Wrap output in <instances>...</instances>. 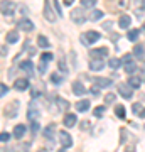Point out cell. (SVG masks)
<instances>
[{"mask_svg": "<svg viewBox=\"0 0 145 152\" xmlns=\"http://www.w3.org/2000/svg\"><path fill=\"white\" fill-rule=\"evenodd\" d=\"M0 12L4 15H12L15 12V4L12 0H2L0 2Z\"/></svg>", "mask_w": 145, "mask_h": 152, "instance_id": "cell-1", "label": "cell"}, {"mask_svg": "<svg viewBox=\"0 0 145 152\" xmlns=\"http://www.w3.org/2000/svg\"><path fill=\"white\" fill-rule=\"evenodd\" d=\"M100 34L96 32V31H88L86 34H83V37H81V42H85V44H93V42H96V41H100Z\"/></svg>", "mask_w": 145, "mask_h": 152, "instance_id": "cell-2", "label": "cell"}, {"mask_svg": "<svg viewBox=\"0 0 145 152\" xmlns=\"http://www.w3.org/2000/svg\"><path fill=\"white\" fill-rule=\"evenodd\" d=\"M17 112H19V102H10V103L5 105V108H4V115L12 118V117H15Z\"/></svg>", "mask_w": 145, "mask_h": 152, "instance_id": "cell-3", "label": "cell"}, {"mask_svg": "<svg viewBox=\"0 0 145 152\" xmlns=\"http://www.w3.org/2000/svg\"><path fill=\"white\" fill-rule=\"evenodd\" d=\"M39 115H41V112H39L37 103H36V102H31V103H29V108H27V118L32 120V122H36Z\"/></svg>", "mask_w": 145, "mask_h": 152, "instance_id": "cell-4", "label": "cell"}, {"mask_svg": "<svg viewBox=\"0 0 145 152\" xmlns=\"http://www.w3.org/2000/svg\"><path fill=\"white\" fill-rule=\"evenodd\" d=\"M69 17H71V20L76 22V24H83V22L86 20L85 12H83V7H81V9H73Z\"/></svg>", "mask_w": 145, "mask_h": 152, "instance_id": "cell-5", "label": "cell"}, {"mask_svg": "<svg viewBox=\"0 0 145 152\" xmlns=\"http://www.w3.org/2000/svg\"><path fill=\"white\" fill-rule=\"evenodd\" d=\"M118 93H120L123 98H127V100H130V98L133 96L132 86H130V85H125V83H120V85H118Z\"/></svg>", "mask_w": 145, "mask_h": 152, "instance_id": "cell-6", "label": "cell"}, {"mask_svg": "<svg viewBox=\"0 0 145 152\" xmlns=\"http://www.w3.org/2000/svg\"><path fill=\"white\" fill-rule=\"evenodd\" d=\"M17 27L20 29V31H24V32H31L34 29V24L29 19H20V20L17 22Z\"/></svg>", "mask_w": 145, "mask_h": 152, "instance_id": "cell-7", "label": "cell"}, {"mask_svg": "<svg viewBox=\"0 0 145 152\" xmlns=\"http://www.w3.org/2000/svg\"><path fill=\"white\" fill-rule=\"evenodd\" d=\"M59 140H61V144H63L64 149H68V147L73 145V139H71V135L68 134V132H64V130L59 132Z\"/></svg>", "mask_w": 145, "mask_h": 152, "instance_id": "cell-8", "label": "cell"}, {"mask_svg": "<svg viewBox=\"0 0 145 152\" xmlns=\"http://www.w3.org/2000/svg\"><path fill=\"white\" fill-rule=\"evenodd\" d=\"M86 91H88V90L85 88V85H83L81 81L73 83V93H74L76 96H83V95H86Z\"/></svg>", "mask_w": 145, "mask_h": 152, "instance_id": "cell-9", "label": "cell"}, {"mask_svg": "<svg viewBox=\"0 0 145 152\" xmlns=\"http://www.w3.org/2000/svg\"><path fill=\"white\" fill-rule=\"evenodd\" d=\"M91 58L93 59H101L105 56H108V49L106 48H98V49H91Z\"/></svg>", "mask_w": 145, "mask_h": 152, "instance_id": "cell-10", "label": "cell"}, {"mask_svg": "<svg viewBox=\"0 0 145 152\" xmlns=\"http://www.w3.org/2000/svg\"><path fill=\"white\" fill-rule=\"evenodd\" d=\"M44 17H46L47 22L56 20V15L52 14V9H51V5H49V0H46V4H44Z\"/></svg>", "mask_w": 145, "mask_h": 152, "instance_id": "cell-11", "label": "cell"}, {"mask_svg": "<svg viewBox=\"0 0 145 152\" xmlns=\"http://www.w3.org/2000/svg\"><path fill=\"white\" fill-rule=\"evenodd\" d=\"M14 88L19 90V91L27 90V88H29V80H26V78H19V80H15V81H14Z\"/></svg>", "mask_w": 145, "mask_h": 152, "instance_id": "cell-12", "label": "cell"}, {"mask_svg": "<svg viewBox=\"0 0 145 152\" xmlns=\"http://www.w3.org/2000/svg\"><path fill=\"white\" fill-rule=\"evenodd\" d=\"M111 80L110 78H96L95 80V85L96 86H100V88H106V86H111Z\"/></svg>", "mask_w": 145, "mask_h": 152, "instance_id": "cell-13", "label": "cell"}, {"mask_svg": "<svg viewBox=\"0 0 145 152\" xmlns=\"http://www.w3.org/2000/svg\"><path fill=\"white\" fill-rule=\"evenodd\" d=\"M56 103H58V110H59V112H66V110L69 108V103L61 96H56Z\"/></svg>", "mask_w": 145, "mask_h": 152, "instance_id": "cell-14", "label": "cell"}, {"mask_svg": "<svg viewBox=\"0 0 145 152\" xmlns=\"http://www.w3.org/2000/svg\"><path fill=\"white\" fill-rule=\"evenodd\" d=\"M130 24H132V19H130V15H127V14H125V15L120 17L118 26H120L122 29H128V27H130Z\"/></svg>", "mask_w": 145, "mask_h": 152, "instance_id": "cell-15", "label": "cell"}, {"mask_svg": "<svg viewBox=\"0 0 145 152\" xmlns=\"http://www.w3.org/2000/svg\"><path fill=\"white\" fill-rule=\"evenodd\" d=\"M24 135H26V125L19 124L15 129H14V137H15V139H22Z\"/></svg>", "mask_w": 145, "mask_h": 152, "instance_id": "cell-16", "label": "cell"}, {"mask_svg": "<svg viewBox=\"0 0 145 152\" xmlns=\"http://www.w3.org/2000/svg\"><path fill=\"white\" fill-rule=\"evenodd\" d=\"M103 68H105V64H103L101 59H93L91 63H90V69L91 71H101Z\"/></svg>", "mask_w": 145, "mask_h": 152, "instance_id": "cell-17", "label": "cell"}, {"mask_svg": "<svg viewBox=\"0 0 145 152\" xmlns=\"http://www.w3.org/2000/svg\"><path fill=\"white\" fill-rule=\"evenodd\" d=\"M20 68L26 71V73H29V76H32V71H34L32 61H22V63H20Z\"/></svg>", "mask_w": 145, "mask_h": 152, "instance_id": "cell-18", "label": "cell"}, {"mask_svg": "<svg viewBox=\"0 0 145 152\" xmlns=\"http://www.w3.org/2000/svg\"><path fill=\"white\" fill-rule=\"evenodd\" d=\"M76 110H78V112H88V110H90V102H88V100L78 102V103H76Z\"/></svg>", "mask_w": 145, "mask_h": 152, "instance_id": "cell-19", "label": "cell"}, {"mask_svg": "<svg viewBox=\"0 0 145 152\" xmlns=\"http://www.w3.org/2000/svg\"><path fill=\"white\" fill-rule=\"evenodd\" d=\"M5 39H7V42H9V44H14V42L19 41V34H17V31H9Z\"/></svg>", "mask_w": 145, "mask_h": 152, "instance_id": "cell-20", "label": "cell"}, {"mask_svg": "<svg viewBox=\"0 0 145 152\" xmlns=\"http://www.w3.org/2000/svg\"><path fill=\"white\" fill-rule=\"evenodd\" d=\"M76 124V115L74 113H68L64 117V125L66 127H73Z\"/></svg>", "mask_w": 145, "mask_h": 152, "instance_id": "cell-21", "label": "cell"}, {"mask_svg": "<svg viewBox=\"0 0 145 152\" xmlns=\"http://www.w3.org/2000/svg\"><path fill=\"white\" fill-rule=\"evenodd\" d=\"M115 115H117L118 118H125V115H127V110H125L123 105H117V107H115Z\"/></svg>", "mask_w": 145, "mask_h": 152, "instance_id": "cell-22", "label": "cell"}, {"mask_svg": "<svg viewBox=\"0 0 145 152\" xmlns=\"http://www.w3.org/2000/svg\"><path fill=\"white\" fill-rule=\"evenodd\" d=\"M138 34H140L138 29H130V31H128V36H127V37H128V41L135 42V41L138 39Z\"/></svg>", "mask_w": 145, "mask_h": 152, "instance_id": "cell-23", "label": "cell"}, {"mask_svg": "<svg viewBox=\"0 0 145 152\" xmlns=\"http://www.w3.org/2000/svg\"><path fill=\"white\" fill-rule=\"evenodd\" d=\"M128 85L132 88H135V90H137V88H140V85H142V80H140V78H137V76H132V78L128 80Z\"/></svg>", "mask_w": 145, "mask_h": 152, "instance_id": "cell-24", "label": "cell"}, {"mask_svg": "<svg viewBox=\"0 0 145 152\" xmlns=\"http://www.w3.org/2000/svg\"><path fill=\"white\" fill-rule=\"evenodd\" d=\"M101 17H103V12L101 10H93L91 14H90V17H88V19H90L91 22H96V20H100Z\"/></svg>", "mask_w": 145, "mask_h": 152, "instance_id": "cell-25", "label": "cell"}, {"mask_svg": "<svg viewBox=\"0 0 145 152\" xmlns=\"http://www.w3.org/2000/svg\"><path fill=\"white\" fill-rule=\"evenodd\" d=\"M54 129H56V125L54 124H49L46 129H44V135L47 137V139H51V137L54 135Z\"/></svg>", "mask_w": 145, "mask_h": 152, "instance_id": "cell-26", "label": "cell"}, {"mask_svg": "<svg viewBox=\"0 0 145 152\" xmlns=\"http://www.w3.org/2000/svg\"><path fill=\"white\" fill-rule=\"evenodd\" d=\"M95 5H96V0H81V7L85 9H91Z\"/></svg>", "mask_w": 145, "mask_h": 152, "instance_id": "cell-27", "label": "cell"}, {"mask_svg": "<svg viewBox=\"0 0 145 152\" xmlns=\"http://www.w3.org/2000/svg\"><path fill=\"white\" fill-rule=\"evenodd\" d=\"M37 44L41 48H49V41L46 39V36H39L37 37Z\"/></svg>", "mask_w": 145, "mask_h": 152, "instance_id": "cell-28", "label": "cell"}, {"mask_svg": "<svg viewBox=\"0 0 145 152\" xmlns=\"http://www.w3.org/2000/svg\"><path fill=\"white\" fill-rule=\"evenodd\" d=\"M144 53H145L144 46H140V44H138V46H135V48H133V54L137 56V58H142V56H144Z\"/></svg>", "mask_w": 145, "mask_h": 152, "instance_id": "cell-29", "label": "cell"}, {"mask_svg": "<svg viewBox=\"0 0 145 152\" xmlns=\"http://www.w3.org/2000/svg\"><path fill=\"white\" fill-rule=\"evenodd\" d=\"M29 144H19V145L15 147V149H14V152H27L29 151Z\"/></svg>", "mask_w": 145, "mask_h": 152, "instance_id": "cell-30", "label": "cell"}, {"mask_svg": "<svg viewBox=\"0 0 145 152\" xmlns=\"http://www.w3.org/2000/svg\"><path fill=\"white\" fill-rule=\"evenodd\" d=\"M108 64H110V68H113V69H117V68H120V64H122V61H120V59H117V58H111Z\"/></svg>", "mask_w": 145, "mask_h": 152, "instance_id": "cell-31", "label": "cell"}, {"mask_svg": "<svg viewBox=\"0 0 145 152\" xmlns=\"http://www.w3.org/2000/svg\"><path fill=\"white\" fill-rule=\"evenodd\" d=\"M93 113H95V117H98V118L103 117V115H105V107H96V108L93 110Z\"/></svg>", "mask_w": 145, "mask_h": 152, "instance_id": "cell-32", "label": "cell"}, {"mask_svg": "<svg viewBox=\"0 0 145 152\" xmlns=\"http://www.w3.org/2000/svg\"><path fill=\"white\" fill-rule=\"evenodd\" d=\"M135 69H137V64H135V63H127V64H125V71H127V73H133Z\"/></svg>", "mask_w": 145, "mask_h": 152, "instance_id": "cell-33", "label": "cell"}, {"mask_svg": "<svg viewBox=\"0 0 145 152\" xmlns=\"http://www.w3.org/2000/svg\"><path fill=\"white\" fill-rule=\"evenodd\" d=\"M51 81H52V83H54V85H59V83H61V81H63V78H61V76H59V75H56V73H54V75H52V76H51Z\"/></svg>", "mask_w": 145, "mask_h": 152, "instance_id": "cell-34", "label": "cell"}, {"mask_svg": "<svg viewBox=\"0 0 145 152\" xmlns=\"http://www.w3.org/2000/svg\"><path fill=\"white\" fill-rule=\"evenodd\" d=\"M132 110H133V113H138V115H140V112H142L144 108H142V105H140V103H133Z\"/></svg>", "mask_w": 145, "mask_h": 152, "instance_id": "cell-35", "label": "cell"}, {"mask_svg": "<svg viewBox=\"0 0 145 152\" xmlns=\"http://www.w3.org/2000/svg\"><path fill=\"white\" fill-rule=\"evenodd\" d=\"M132 59H133V56H132V54H125L123 58H122V63L127 64V63H132Z\"/></svg>", "mask_w": 145, "mask_h": 152, "instance_id": "cell-36", "label": "cell"}, {"mask_svg": "<svg viewBox=\"0 0 145 152\" xmlns=\"http://www.w3.org/2000/svg\"><path fill=\"white\" fill-rule=\"evenodd\" d=\"M39 71H41V73H46V71H47V63H46V61H41V64H39Z\"/></svg>", "mask_w": 145, "mask_h": 152, "instance_id": "cell-37", "label": "cell"}, {"mask_svg": "<svg viewBox=\"0 0 145 152\" xmlns=\"http://www.w3.org/2000/svg\"><path fill=\"white\" fill-rule=\"evenodd\" d=\"M105 102H106V103H113V102H115V95H113V93H108L106 96H105Z\"/></svg>", "mask_w": 145, "mask_h": 152, "instance_id": "cell-38", "label": "cell"}, {"mask_svg": "<svg viewBox=\"0 0 145 152\" xmlns=\"http://www.w3.org/2000/svg\"><path fill=\"white\" fill-rule=\"evenodd\" d=\"M9 139H10V135L7 132H2L0 134V142H9Z\"/></svg>", "mask_w": 145, "mask_h": 152, "instance_id": "cell-39", "label": "cell"}, {"mask_svg": "<svg viewBox=\"0 0 145 152\" xmlns=\"http://www.w3.org/2000/svg\"><path fill=\"white\" fill-rule=\"evenodd\" d=\"M9 91V88H7V85H4V83H0V96H4L5 93Z\"/></svg>", "mask_w": 145, "mask_h": 152, "instance_id": "cell-40", "label": "cell"}, {"mask_svg": "<svg viewBox=\"0 0 145 152\" xmlns=\"http://www.w3.org/2000/svg\"><path fill=\"white\" fill-rule=\"evenodd\" d=\"M52 59V54L51 53H44L42 56H41V61H51Z\"/></svg>", "mask_w": 145, "mask_h": 152, "instance_id": "cell-41", "label": "cell"}, {"mask_svg": "<svg viewBox=\"0 0 145 152\" xmlns=\"http://www.w3.org/2000/svg\"><path fill=\"white\" fill-rule=\"evenodd\" d=\"M91 93L95 95V96H98V95H100V86H96V85H93V86H91Z\"/></svg>", "mask_w": 145, "mask_h": 152, "instance_id": "cell-42", "label": "cell"}, {"mask_svg": "<svg viewBox=\"0 0 145 152\" xmlns=\"http://www.w3.org/2000/svg\"><path fill=\"white\" fill-rule=\"evenodd\" d=\"M59 69L63 71V73H66V71H68V66L64 64V59H61V61H59Z\"/></svg>", "mask_w": 145, "mask_h": 152, "instance_id": "cell-43", "label": "cell"}, {"mask_svg": "<svg viewBox=\"0 0 145 152\" xmlns=\"http://www.w3.org/2000/svg\"><path fill=\"white\" fill-rule=\"evenodd\" d=\"M52 2H54V9L58 10V14H59V15H63V10L59 9V2H58V0H52Z\"/></svg>", "mask_w": 145, "mask_h": 152, "instance_id": "cell-44", "label": "cell"}, {"mask_svg": "<svg viewBox=\"0 0 145 152\" xmlns=\"http://www.w3.org/2000/svg\"><path fill=\"white\" fill-rule=\"evenodd\" d=\"M137 5H138L140 10H144L145 9V0H137Z\"/></svg>", "mask_w": 145, "mask_h": 152, "instance_id": "cell-45", "label": "cell"}, {"mask_svg": "<svg viewBox=\"0 0 145 152\" xmlns=\"http://www.w3.org/2000/svg\"><path fill=\"white\" fill-rule=\"evenodd\" d=\"M123 152H135V145H132V144H130V145H127L123 149Z\"/></svg>", "mask_w": 145, "mask_h": 152, "instance_id": "cell-46", "label": "cell"}, {"mask_svg": "<svg viewBox=\"0 0 145 152\" xmlns=\"http://www.w3.org/2000/svg\"><path fill=\"white\" fill-rule=\"evenodd\" d=\"M37 130H39V124H37V122H32V132L36 134Z\"/></svg>", "mask_w": 145, "mask_h": 152, "instance_id": "cell-47", "label": "cell"}, {"mask_svg": "<svg viewBox=\"0 0 145 152\" xmlns=\"http://www.w3.org/2000/svg\"><path fill=\"white\" fill-rule=\"evenodd\" d=\"M7 54V48H0V56H5Z\"/></svg>", "mask_w": 145, "mask_h": 152, "instance_id": "cell-48", "label": "cell"}, {"mask_svg": "<svg viewBox=\"0 0 145 152\" xmlns=\"http://www.w3.org/2000/svg\"><path fill=\"white\" fill-rule=\"evenodd\" d=\"M64 4H66V5H73V4H74V0H64Z\"/></svg>", "mask_w": 145, "mask_h": 152, "instance_id": "cell-49", "label": "cell"}, {"mask_svg": "<svg viewBox=\"0 0 145 152\" xmlns=\"http://www.w3.org/2000/svg\"><path fill=\"white\" fill-rule=\"evenodd\" d=\"M138 117H142V118H145V108L142 110V112H140V115H138Z\"/></svg>", "mask_w": 145, "mask_h": 152, "instance_id": "cell-50", "label": "cell"}, {"mask_svg": "<svg viewBox=\"0 0 145 152\" xmlns=\"http://www.w3.org/2000/svg\"><path fill=\"white\" fill-rule=\"evenodd\" d=\"M142 80H144V81H145V69L142 71Z\"/></svg>", "mask_w": 145, "mask_h": 152, "instance_id": "cell-51", "label": "cell"}, {"mask_svg": "<svg viewBox=\"0 0 145 152\" xmlns=\"http://www.w3.org/2000/svg\"><path fill=\"white\" fill-rule=\"evenodd\" d=\"M59 152H68V151H66V149H61V151Z\"/></svg>", "mask_w": 145, "mask_h": 152, "instance_id": "cell-52", "label": "cell"}, {"mask_svg": "<svg viewBox=\"0 0 145 152\" xmlns=\"http://www.w3.org/2000/svg\"><path fill=\"white\" fill-rule=\"evenodd\" d=\"M142 58H144V61H145V53H144V56H142Z\"/></svg>", "mask_w": 145, "mask_h": 152, "instance_id": "cell-53", "label": "cell"}]
</instances>
